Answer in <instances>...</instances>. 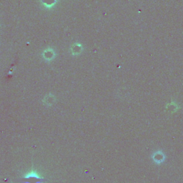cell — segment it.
<instances>
[{"instance_id": "obj_1", "label": "cell", "mask_w": 183, "mask_h": 183, "mask_svg": "<svg viewBox=\"0 0 183 183\" xmlns=\"http://www.w3.org/2000/svg\"><path fill=\"white\" fill-rule=\"evenodd\" d=\"M43 3L47 7H50L55 3V0H43Z\"/></svg>"}]
</instances>
